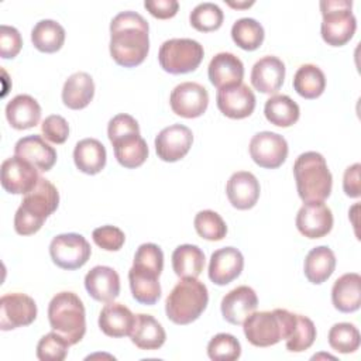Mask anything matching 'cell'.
<instances>
[{"mask_svg":"<svg viewBox=\"0 0 361 361\" xmlns=\"http://www.w3.org/2000/svg\"><path fill=\"white\" fill-rule=\"evenodd\" d=\"M149 25L137 11H121L110 23V55L124 68L144 62L149 51Z\"/></svg>","mask_w":361,"mask_h":361,"instance_id":"1","label":"cell"},{"mask_svg":"<svg viewBox=\"0 0 361 361\" xmlns=\"http://www.w3.org/2000/svg\"><path fill=\"white\" fill-rule=\"evenodd\" d=\"M59 192L48 179L39 178L37 185L24 195L14 216V230L20 235L35 234L44 221L56 210Z\"/></svg>","mask_w":361,"mask_h":361,"instance_id":"2","label":"cell"},{"mask_svg":"<svg viewBox=\"0 0 361 361\" xmlns=\"http://www.w3.org/2000/svg\"><path fill=\"white\" fill-rule=\"evenodd\" d=\"M293 176L299 197L307 202H323L331 193L333 176L324 157L316 151L300 154L293 164Z\"/></svg>","mask_w":361,"mask_h":361,"instance_id":"3","label":"cell"},{"mask_svg":"<svg viewBox=\"0 0 361 361\" xmlns=\"http://www.w3.org/2000/svg\"><path fill=\"white\" fill-rule=\"evenodd\" d=\"M209 302V292L197 278H182L165 300L166 317L175 324H189L200 317Z\"/></svg>","mask_w":361,"mask_h":361,"instance_id":"4","label":"cell"},{"mask_svg":"<svg viewBox=\"0 0 361 361\" xmlns=\"http://www.w3.org/2000/svg\"><path fill=\"white\" fill-rule=\"evenodd\" d=\"M296 324V313L286 309L254 312L243 323L245 338L255 347H269L286 340Z\"/></svg>","mask_w":361,"mask_h":361,"instance_id":"5","label":"cell"},{"mask_svg":"<svg viewBox=\"0 0 361 361\" xmlns=\"http://www.w3.org/2000/svg\"><path fill=\"white\" fill-rule=\"evenodd\" d=\"M48 320L54 331L71 345L78 344L86 333V312L82 299L73 292L56 293L48 305Z\"/></svg>","mask_w":361,"mask_h":361,"instance_id":"6","label":"cell"},{"mask_svg":"<svg viewBox=\"0 0 361 361\" xmlns=\"http://www.w3.org/2000/svg\"><path fill=\"white\" fill-rule=\"evenodd\" d=\"M351 0H322L320 11L322 38L327 45L341 47L345 45L357 30V20L351 11Z\"/></svg>","mask_w":361,"mask_h":361,"instance_id":"7","label":"cell"},{"mask_svg":"<svg viewBox=\"0 0 361 361\" xmlns=\"http://www.w3.org/2000/svg\"><path fill=\"white\" fill-rule=\"evenodd\" d=\"M203 56V45L192 38L166 39L158 52L161 68L172 75L193 72L200 65Z\"/></svg>","mask_w":361,"mask_h":361,"instance_id":"8","label":"cell"},{"mask_svg":"<svg viewBox=\"0 0 361 361\" xmlns=\"http://www.w3.org/2000/svg\"><path fill=\"white\" fill-rule=\"evenodd\" d=\"M92 248L87 240L78 233L58 234L49 244V255L52 262L68 271L82 268L90 258Z\"/></svg>","mask_w":361,"mask_h":361,"instance_id":"9","label":"cell"},{"mask_svg":"<svg viewBox=\"0 0 361 361\" xmlns=\"http://www.w3.org/2000/svg\"><path fill=\"white\" fill-rule=\"evenodd\" d=\"M250 155L252 161L265 169L279 168L288 157L286 140L272 131L257 133L250 141Z\"/></svg>","mask_w":361,"mask_h":361,"instance_id":"10","label":"cell"},{"mask_svg":"<svg viewBox=\"0 0 361 361\" xmlns=\"http://www.w3.org/2000/svg\"><path fill=\"white\" fill-rule=\"evenodd\" d=\"M37 317V303L25 293H7L0 299V329L3 331L31 324Z\"/></svg>","mask_w":361,"mask_h":361,"instance_id":"11","label":"cell"},{"mask_svg":"<svg viewBox=\"0 0 361 361\" xmlns=\"http://www.w3.org/2000/svg\"><path fill=\"white\" fill-rule=\"evenodd\" d=\"M169 104L176 116L185 118L200 117L209 106V93L204 86L196 82H183L173 87Z\"/></svg>","mask_w":361,"mask_h":361,"instance_id":"12","label":"cell"},{"mask_svg":"<svg viewBox=\"0 0 361 361\" xmlns=\"http://www.w3.org/2000/svg\"><path fill=\"white\" fill-rule=\"evenodd\" d=\"M38 169L21 157H10L1 164V186L13 195H25L38 182Z\"/></svg>","mask_w":361,"mask_h":361,"instance_id":"13","label":"cell"},{"mask_svg":"<svg viewBox=\"0 0 361 361\" xmlns=\"http://www.w3.org/2000/svg\"><path fill=\"white\" fill-rule=\"evenodd\" d=\"M193 133L183 124H172L162 128L155 137V151L159 159L165 162H176L182 159L190 149Z\"/></svg>","mask_w":361,"mask_h":361,"instance_id":"14","label":"cell"},{"mask_svg":"<svg viewBox=\"0 0 361 361\" xmlns=\"http://www.w3.org/2000/svg\"><path fill=\"white\" fill-rule=\"evenodd\" d=\"M216 103L219 110L228 118L241 120L252 114L255 109V94L248 85L238 83L217 90Z\"/></svg>","mask_w":361,"mask_h":361,"instance_id":"15","label":"cell"},{"mask_svg":"<svg viewBox=\"0 0 361 361\" xmlns=\"http://www.w3.org/2000/svg\"><path fill=\"white\" fill-rule=\"evenodd\" d=\"M296 228L307 238H322L333 228V213L324 202H307L296 214Z\"/></svg>","mask_w":361,"mask_h":361,"instance_id":"16","label":"cell"},{"mask_svg":"<svg viewBox=\"0 0 361 361\" xmlns=\"http://www.w3.org/2000/svg\"><path fill=\"white\" fill-rule=\"evenodd\" d=\"M257 306L258 298L255 290L247 285H241L223 296L220 309L226 322L240 326L251 313L255 312Z\"/></svg>","mask_w":361,"mask_h":361,"instance_id":"17","label":"cell"},{"mask_svg":"<svg viewBox=\"0 0 361 361\" xmlns=\"http://www.w3.org/2000/svg\"><path fill=\"white\" fill-rule=\"evenodd\" d=\"M244 268V257L240 250L234 247H224L216 250L209 262V279L224 286L237 279Z\"/></svg>","mask_w":361,"mask_h":361,"instance_id":"18","label":"cell"},{"mask_svg":"<svg viewBox=\"0 0 361 361\" xmlns=\"http://www.w3.org/2000/svg\"><path fill=\"white\" fill-rule=\"evenodd\" d=\"M259 182L248 171L234 172L226 185V193L233 207L248 210L255 206L259 197Z\"/></svg>","mask_w":361,"mask_h":361,"instance_id":"19","label":"cell"},{"mask_svg":"<svg viewBox=\"0 0 361 361\" xmlns=\"http://www.w3.org/2000/svg\"><path fill=\"white\" fill-rule=\"evenodd\" d=\"M285 79V63L274 55L258 59L251 71V85L261 93H276Z\"/></svg>","mask_w":361,"mask_h":361,"instance_id":"20","label":"cell"},{"mask_svg":"<svg viewBox=\"0 0 361 361\" xmlns=\"http://www.w3.org/2000/svg\"><path fill=\"white\" fill-rule=\"evenodd\" d=\"M85 288L94 300L109 303L120 295V276L110 267L96 265L86 274Z\"/></svg>","mask_w":361,"mask_h":361,"instance_id":"21","label":"cell"},{"mask_svg":"<svg viewBox=\"0 0 361 361\" xmlns=\"http://www.w3.org/2000/svg\"><path fill=\"white\" fill-rule=\"evenodd\" d=\"M209 80L217 89L243 83L244 65L238 56L231 52L216 54L207 68Z\"/></svg>","mask_w":361,"mask_h":361,"instance_id":"22","label":"cell"},{"mask_svg":"<svg viewBox=\"0 0 361 361\" xmlns=\"http://www.w3.org/2000/svg\"><path fill=\"white\" fill-rule=\"evenodd\" d=\"M14 155L24 158L42 172L49 171L56 162L55 148L38 134L20 138L14 145Z\"/></svg>","mask_w":361,"mask_h":361,"instance_id":"23","label":"cell"},{"mask_svg":"<svg viewBox=\"0 0 361 361\" xmlns=\"http://www.w3.org/2000/svg\"><path fill=\"white\" fill-rule=\"evenodd\" d=\"M135 323V314L124 306L123 303L109 302L100 310L99 314V327L100 330L114 338L126 337L131 334V330Z\"/></svg>","mask_w":361,"mask_h":361,"instance_id":"24","label":"cell"},{"mask_svg":"<svg viewBox=\"0 0 361 361\" xmlns=\"http://www.w3.org/2000/svg\"><path fill=\"white\" fill-rule=\"evenodd\" d=\"M333 306L341 313L357 312L361 306V276L357 272L341 275L331 288Z\"/></svg>","mask_w":361,"mask_h":361,"instance_id":"25","label":"cell"},{"mask_svg":"<svg viewBox=\"0 0 361 361\" xmlns=\"http://www.w3.org/2000/svg\"><path fill=\"white\" fill-rule=\"evenodd\" d=\"M110 142L113 145L117 162L127 169L141 166L148 158V145L140 133H128L114 138Z\"/></svg>","mask_w":361,"mask_h":361,"instance_id":"26","label":"cell"},{"mask_svg":"<svg viewBox=\"0 0 361 361\" xmlns=\"http://www.w3.org/2000/svg\"><path fill=\"white\" fill-rule=\"evenodd\" d=\"M6 118L16 130L32 128L39 123L41 106L30 94H17L6 106Z\"/></svg>","mask_w":361,"mask_h":361,"instance_id":"27","label":"cell"},{"mask_svg":"<svg viewBox=\"0 0 361 361\" xmlns=\"http://www.w3.org/2000/svg\"><path fill=\"white\" fill-rule=\"evenodd\" d=\"M131 343L140 350H158L166 340L162 324L151 314H135V323L130 334Z\"/></svg>","mask_w":361,"mask_h":361,"instance_id":"28","label":"cell"},{"mask_svg":"<svg viewBox=\"0 0 361 361\" xmlns=\"http://www.w3.org/2000/svg\"><path fill=\"white\" fill-rule=\"evenodd\" d=\"M94 96V82L86 72L72 73L63 83L62 102L68 109H85Z\"/></svg>","mask_w":361,"mask_h":361,"instance_id":"29","label":"cell"},{"mask_svg":"<svg viewBox=\"0 0 361 361\" xmlns=\"http://www.w3.org/2000/svg\"><path fill=\"white\" fill-rule=\"evenodd\" d=\"M159 275L133 265L128 271V282L133 298L141 305H155L161 298Z\"/></svg>","mask_w":361,"mask_h":361,"instance_id":"30","label":"cell"},{"mask_svg":"<svg viewBox=\"0 0 361 361\" xmlns=\"http://www.w3.org/2000/svg\"><path fill=\"white\" fill-rule=\"evenodd\" d=\"M106 148L96 138H83L76 142L73 161L76 168L87 175H96L106 166Z\"/></svg>","mask_w":361,"mask_h":361,"instance_id":"31","label":"cell"},{"mask_svg":"<svg viewBox=\"0 0 361 361\" xmlns=\"http://www.w3.org/2000/svg\"><path fill=\"white\" fill-rule=\"evenodd\" d=\"M336 268V255L331 248L327 245H319L312 248L303 264L305 276L309 282L314 285H320L326 282Z\"/></svg>","mask_w":361,"mask_h":361,"instance_id":"32","label":"cell"},{"mask_svg":"<svg viewBox=\"0 0 361 361\" xmlns=\"http://www.w3.org/2000/svg\"><path fill=\"white\" fill-rule=\"evenodd\" d=\"M204 268V252L193 244H182L172 252V269L179 278H197Z\"/></svg>","mask_w":361,"mask_h":361,"instance_id":"33","label":"cell"},{"mask_svg":"<svg viewBox=\"0 0 361 361\" xmlns=\"http://www.w3.org/2000/svg\"><path fill=\"white\" fill-rule=\"evenodd\" d=\"M31 41L41 52H56L65 42V28L55 20H41L31 30Z\"/></svg>","mask_w":361,"mask_h":361,"instance_id":"34","label":"cell"},{"mask_svg":"<svg viewBox=\"0 0 361 361\" xmlns=\"http://www.w3.org/2000/svg\"><path fill=\"white\" fill-rule=\"evenodd\" d=\"M264 114L276 127H290L299 120L300 109L289 96L275 94L265 102Z\"/></svg>","mask_w":361,"mask_h":361,"instance_id":"35","label":"cell"},{"mask_svg":"<svg viewBox=\"0 0 361 361\" xmlns=\"http://www.w3.org/2000/svg\"><path fill=\"white\" fill-rule=\"evenodd\" d=\"M293 89L305 99H317L326 89V76L319 66L305 63L298 68L293 76Z\"/></svg>","mask_w":361,"mask_h":361,"instance_id":"36","label":"cell"},{"mask_svg":"<svg viewBox=\"0 0 361 361\" xmlns=\"http://www.w3.org/2000/svg\"><path fill=\"white\" fill-rule=\"evenodd\" d=\"M264 27L254 18H238L231 27V38L244 51H255L264 42Z\"/></svg>","mask_w":361,"mask_h":361,"instance_id":"37","label":"cell"},{"mask_svg":"<svg viewBox=\"0 0 361 361\" xmlns=\"http://www.w3.org/2000/svg\"><path fill=\"white\" fill-rule=\"evenodd\" d=\"M329 344L333 350L341 354H350L358 350L361 336L353 323H336L329 330Z\"/></svg>","mask_w":361,"mask_h":361,"instance_id":"38","label":"cell"},{"mask_svg":"<svg viewBox=\"0 0 361 361\" xmlns=\"http://www.w3.org/2000/svg\"><path fill=\"white\" fill-rule=\"evenodd\" d=\"M224 14L221 8L210 1L197 4L189 16L190 25L200 32H212L221 27Z\"/></svg>","mask_w":361,"mask_h":361,"instance_id":"39","label":"cell"},{"mask_svg":"<svg viewBox=\"0 0 361 361\" xmlns=\"http://www.w3.org/2000/svg\"><path fill=\"white\" fill-rule=\"evenodd\" d=\"M193 226L196 233L209 241H220L227 234V226L223 217L213 210H202L195 216Z\"/></svg>","mask_w":361,"mask_h":361,"instance_id":"40","label":"cell"},{"mask_svg":"<svg viewBox=\"0 0 361 361\" xmlns=\"http://www.w3.org/2000/svg\"><path fill=\"white\" fill-rule=\"evenodd\" d=\"M314 340H316L314 323L303 314H296L295 329L292 334L285 340L286 350L290 353H302L309 347H312Z\"/></svg>","mask_w":361,"mask_h":361,"instance_id":"41","label":"cell"},{"mask_svg":"<svg viewBox=\"0 0 361 361\" xmlns=\"http://www.w3.org/2000/svg\"><path fill=\"white\" fill-rule=\"evenodd\" d=\"M207 355L213 361H234L241 355V344L233 334L219 333L209 341Z\"/></svg>","mask_w":361,"mask_h":361,"instance_id":"42","label":"cell"},{"mask_svg":"<svg viewBox=\"0 0 361 361\" xmlns=\"http://www.w3.org/2000/svg\"><path fill=\"white\" fill-rule=\"evenodd\" d=\"M69 343L56 331L42 336L37 344V358L39 361H63L68 355Z\"/></svg>","mask_w":361,"mask_h":361,"instance_id":"43","label":"cell"},{"mask_svg":"<svg viewBox=\"0 0 361 361\" xmlns=\"http://www.w3.org/2000/svg\"><path fill=\"white\" fill-rule=\"evenodd\" d=\"M133 265L161 275L164 269V252L157 244L144 243L137 248Z\"/></svg>","mask_w":361,"mask_h":361,"instance_id":"44","label":"cell"},{"mask_svg":"<svg viewBox=\"0 0 361 361\" xmlns=\"http://www.w3.org/2000/svg\"><path fill=\"white\" fill-rule=\"evenodd\" d=\"M93 241L104 251H118L126 241L124 233L116 226H102L93 230Z\"/></svg>","mask_w":361,"mask_h":361,"instance_id":"45","label":"cell"},{"mask_svg":"<svg viewBox=\"0 0 361 361\" xmlns=\"http://www.w3.org/2000/svg\"><path fill=\"white\" fill-rule=\"evenodd\" d=\"M44 138L54 144H63L69 137V124L59 114H51L45 117L41 124Z\"/></svg>","mask_w":361,"mask_h":361,"instance_id":"46","label":"cell"},{"mask_svg":"<svg viewBox=\"0 0 361 361\" xmlns=\"http://www.w3.org/2000/svg\"><path fill=\"white\" fill-rule=\"evenodd\" d=\"M23 47V38L17 28L3 24L0 27V55L4 59H13Z\"/></svg>","mask_w":361,"mask_h":361,"instance_id":"47","label":"cell"},{"mask_svg":"<svg viewBox=\"0 0 361 361\" xmlns=\"http://www.w3.org/2000/svg\"><path fill=\"white\" fill-rule=\"evenodd\" d=\"M128 133H140V126L137 123V120L126 113H120L116 114L107 126V135L109 140L113 141L114 138L128 134Z\"/></svg>","mask_w":361,"mask_h":361,"instance_id":"48","label":"cell"},{"mask_svg":"<svg viewBox=\"0 0 361 361\" xmlns=\"http://www.w3.org/2000/svg\"><path fill=\"white\" fill-rule=\"evenodd\" d=\"M144 7L155 18L166 20L172 18L178 13L179 3L176 0H145Z\"/></svg>","mask_w":361,"mask_h":361,"instance_id":"49","label":"cell"},{"mask_svg":"<svg viewBox=\"0 0 361 361\" xmlns=\"http://www.w3.org/2000/svg\"><path fill=\"white\" fill-rule=\"evenodd\" d=\"M360 169L361 165L358 162L350 165L344 171L343 176V190L348 197H360L361 186H360Z\"/></svg>","mask_w":361,"mask_h":361,"instance_id":"50","label":"cell"},{"mask_svg":"<svg viewBox=\"0 0 361 361\" xmlns=\"http://www.w3.org/2000/svg\"><path fill=\"white\" fill-rule=\"evenodd\" d=\"M227 4L230 7H234V8H245V7H250L254 4V1H244V3H234V1H227Z\"/></svg>","mask_w":361,"mask_h":361,"instance_id":"51","label":"cell"}]
</instances>
